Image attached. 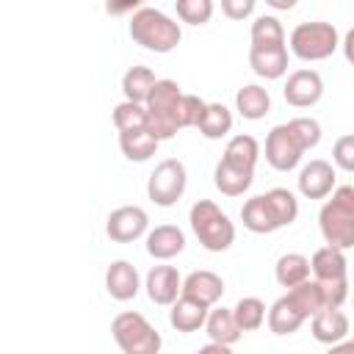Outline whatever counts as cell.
<instances>
[{
    "label": "cell",
    "mask_w": 354,
    "mask_h": 354,
    "mask_svg": "<svg viewBox=\"0 0 354 354\" xmlns=\"http://www.w3.org/2000/svg\"><path fill=\"white\" fill-rule=\"evenodd\" d=\"M318 227L329 246H337L343 252L354 246V188L351 185L332 188V199L318 213Z\"/></svg>",
    "instance_id": "cell-1"
},
{
    "label": "cell",
    "mask_w": 354,
    "mask_h": 354,
    "mask_svg": "<svg viewBox=\"0 0 354 354\" xmlns=\"http://www.w3.org/2000/svg\"><path fill=\"white\" fill-rule=\"evenodd\" d=\"M130 36H133L136 44H141L149 53H171L180 44L183 30L163 11H158V8H138L133 14V19H130Z\"/></svg>",
    "instance_id": "cell-2"
},
{
    "label": "cell",
    "mask_w": 354,
    "mask_h": 354,
    "mask_svg": "<svg viewBox=\"0 0 354 354\" xmlns=\"http://www.w3.org/2000/svg\"><path fill=\"white\" fill-rule=\"evenodd\" d=\"M191 230L196 235V241L207 249V252H227L235 241V224L230 221V216L210 199H199L191 213H188Z\"/></svg>",
    "instance_id": "cell-3"
},
{
    "label": "cell",
    "mask_w": 354,
    "mask_h": 354,
    "mask_svg": "<svg viewBox=\"0 0 354 354\" xmlns=\"http://www.w3.org/2000/svg\"><path fill=\"white\" fill-rule=\"evenodd\" d=\"M113 340L124 354H158L163 340L141 313H119L111 324Z\"/></svg>",
    "instance_id": "cell-4"
},
{
    "label": "cell",
    "mask_w": 354,
    "mask_h": 354,
    "mask_svg": "<svg viewBox=\"0 0 354 354\" xmlns=\"http://www.w3.org/2000/svg\"><path fill=\"white\" fill-rule=\"evenodd\" d=\"M337 44V28L332 22H301L290 30V53L299 61H324Z\"/></svg>",
    "instance_id": "cell-5"
},
{
    "label": "cell",
    "mask_w": 354,
    "mask_h": 354,
    "mask_svg": "<svg viewBox=\"0 0 354 354\" xmlns=\"http://www.w3.org/2000/svg\"><path fill=\"white\" fill-rule=\"evenodd\" d=\"M185 183H188V174H185V166L183 160L177 158H166L155 166V171L149 174L147 180V194L155 205L160 207H171L180 202V196L185 194Z\"/></svg>",
    "instance_id": "cell-6"
},
{
    "label": "cell",
    "mask_w": 354,
    "mask_h": 354,
    "mask_svg": "<svg viewBox=\"0 0 354 354\" xmlns=\"http://www.w3.org/2000/svg\"><path fill=\"white\" fill-rule=\"evenodd\" d=\"M147 230H149V216L138 205H122V207H116L108 216V224H105L108 238L116 241V243H133L141 235H147Z\"/></svg>",
    "instance_id": "cell-7"
},
{
    "label": "cell",
    "mask_w": 354,
    "mask_h": 354,
    "mask_svg": "<svg viewBox=\"0 0 354 354\" xmlns=\"http://www.w3.org/2000/svg\"><path fill=\"white\" fill-rule=\"evenodd\" d=\"M282 94H285V102L293 108H313L324 94V80L315 69H296L288 75Z\"/></svg>",
    "instance_id": "cell-8"
},
{
    "label": "cell",
    "mask_w": 354,
    "mask_h": 354,
    "mask_svg": "<svg viewBox=\"0 0 354 354\" xmlns=\"http://www.w3.org/2000/svg\"><path fill=\"white\" fill-rule=\"evenodd\" d=\"M301 149L299 144L293 141V136L288 133V124H277L268 136H266V160L271 169L277 171H290L299 166L301 160Z\"/></svg>",
    "instance_id": "cell-9"
},
{
    "label": "cell",
    "mask_w": 354,
    "mask_h": 354,
    "mask_svg": "<svg viewBox=\"0 0 354 354\" xmlns=\"http://www.w3.org/2000/svg\"><path fill=\"white\" fill-rule=\"evenodd\" d=\"M332 188H335V166L332 163L315 158L307 166H301V171H299V191H301V196L324 199V196L332 194Z\"/></svg>",
    "instance_id": "cell-10"
},
{
    "label": "cell",
    "mask_w": 354,
    "mask_h": 354,
    "mask_svg": "<svg viewBox=\"0 0 354 354\" xmlns=\"http://www.w3.org/2000/svg\"><path fill=\"white\" fill-rule=\"evenodd\" d=\"M288 64H290V55H288V47L285 44H277V47H249V66L254 75L266 77V80H277L288 72Z\"/></svg>",
    "instance_id": "cell-11"
},
{
    "label": "cell",
    "mask_w": 354,
    "mask_h": 354,
    "mask_svg": "<svg viewBox=\"0 0 354 354\" xmlns=\"http://www.w3.org/2000/svg\"><path fill=\"white\" fill-rule=\"evenodd\" d=\"M138 288H141V279H138V271H136L133 263L113 260L108 266V271H105V290L111 293V299L130 301V299H136Z\"/></svg>",
    "instance_id": "cell-12"
},
{
    "label": "cell",
    "mask_w": 354,
    "mask_h": 354,
    "mask_svg": "<svg viewBox=\"0 0 354 354\" xmlns=\"http://www.w3.org/2000/svg\"><path fill=\"white\" fill-rule=\"evenodd\" d=\"M310 329L318 343H340L348 335V315L340 307H324L315 315H310Z\"/></svg>",
    "instance_id": "cell-13"
},
{
    "label": "cell",
    "mask_w": 354,
    "mask_h": 354,
    "mask_svg": "<svg viewBox=\"0 0 354 354\" xmlns=\"http://www.w3.org/2000/svg\"><path fill=\"white\" fill-rule=\"evenodd\" d=\"M180 285H183V277L174 266H155L144 282L147 296L155 304H171L180 296Z\"/></svg>",
    "instance_id": "cell-14"
},
{
    "label": "cell",
    "mask_w": 354,
    "mask_h": 354,
    "mask_svg": "<svg viewBox=\"0 0 354 354\" xmlns=\"http://www.w3.org/2000/svg\"><path fill=\"white\" fill-rule=\"evenodd\" d=\"M180 293L213 307L221 296H224V279L216 274V271H191L183 285H180Z\"/></svg>",
    "instance_id": "cell-15"
},
{
    "label": "cell",
    "mask_w": 354,
    "mask_h": 354,
    "mask_svg": "<svg viewBox=\"0 0 354 354\" xmlns=\"http://www.w3.org/2000/svg\"><path fill=\"white\" fill-rule=\"evenodd\" d=\"M207 304L180 293L174 301H171V313H169V324L177 329V332H196L205 326V318H207Z\"/></svg>",
    "instance_id": "cell-16"
},
{
    "label": "cell",
    "mask_w": 354,
    "mask_h": 354,
    "mask_svg": "<svg viewBox=\"0 0 354 354\" xmlns=\"http://www.w3.org/2000/svg\"><path fill=\"white\" fill-rule=\"evenodd\" d=\"M185 249V235L174 224H160L147 232V252L155 260H171Z\"/></svg>",
    "instance_id": "cell-17"
},
{
    "label": "cell",
    "mask_w": 354,
    "mask_h": 354,
    "mask_svg": "<svg viewBox=\"0 0 354 354\" xmlns=\"http://www.w3.org/2000/svg\"><path fill=\"white\" fill-rule=\"evenodd\" d=\"M241 221H243V227H246L249 232H257V235H268V232L279 230V221H277V216H274V210H271L266 194L252 196V199L243 202V207H241Z\"/></svg>",
    "instance_id": "cell-18"
},
{
    "label": "cell",
    "mask_w": 354,
    "mask_h": 354,
    "mask_svg": "<svg viewBox=\"0 0 354 354\" xmlns=\"http://www.w3.org/2000/svg\"><path fill=\"white\" fill-rule=\"evenodd\" d=\"M158 138L147 130V127H136V130H122L119 133V147H122V155L127 160H136V163H144L149 160L155 152H158Z\"/></svg>",
    "instance_id": "cell-19"
},
{
    "label": "cell",
    "mask_w": 354,
    "mask_h": 354,
    "mask_svg": "<svg viewBox=\"0 0 354 354\" xmlns=\"http://www.w3.org/2000/svg\"><path fill=\"white\" fill-rule=\"evenodd\" d=\"M310 271L315 274V279H340L348 271V260H346L343 249L326 243V246H321V249L313 252Z\"/></svg>",
    "instance_id": "cell-20"
},
{
    "label": "cell",
    "mask_w": 354,
    "mask_h": 354,
    "mask_svg": "<svg viewBox=\"0 0 354 354\" xmlns=\"http://www.w3.org/2000/svg\"><path fill=\"white\" fill-rule=\"evenodd\" d=\"M205 332H207V337L210 340H216V343H224V346H235L238 340H241V326L235 324V318H232V310H227V307H216V310H207V318H205Z\"/></svg>",
    "instance_id": "cell-21"
},
{
    "label": "cell",
    "mask_w": 354,
    "mask_h": 354,
    "mask_svg": "<svg viewBox=\"0 0 354 354\" xmlns=\"http://www.w3.org/2000/svg\"><path fill=\"white\" fill-rule=\"evenodd\" d=\"M254 180V171L252 169H238L227 160H218L216 163V171H213V183L216 188L224 194V196H241L243 191H249Z\"/></svg>",
    "instance_id": "cell-22"
},
{
    "label": "cell",
    "mask_w": 354,
    "mask_h": 354,
    "mask_svg": "<svg viewBox=\"0 0 354 354\" xmlns=\"http://www.w3.org/2000/svg\"><path fill=\"white\" fill-rule=\"evenodd\" d=\"M235 108H238V113H241L243 119L257 122V119H263V116L271 111V97H268V91H266L263 86L249 83V86L238 88V94H235Z\"/></svg>",
    "instance_id": "cell-23"
},
{
    "label": "cell",
    "mask_w": 354,
    "mask_h": 354,
    "mask_svg": "<svg viewBox=\"0 0 354 354\" xmlns=\"http://www.w3.org/2000/svg\"><path fill=\"white\" fill-rule=\"evenodd\" d=\"M304 321H307V318H304V315L299 313V307L288 299V293L279 296V299L271 304V310H268V329H271L274 335H293Z\"/></svg>",
    "instance_id": "cell-24"
},
{
    "label": "cell",
    "mask_w": 354,
    "mask_h": 354,
    "mask_svg": "<svg viewBox=\"0 0 354 354\" xmlns=\"http://www.w3.org/2000/svg\"><path fill=\"white\" fill-rule=\"evenodd\" d=\"M196 127H199V133H202L205 138H210V141L224 138V136L232 130V113H230V108L221 105V102H207L205 111H202V116H199V122H196Z\"/></svg>",
    "instance_id": "cell-25"
},
{
    "label": "cell",
    "mask_w": 354,
    "mask_h": 354,
    "mask_svg": "<svg viewBox=\"0 0 354 354\" xmlns=\"http://www.w3.org/2000/svg\"><path fill=\"white\" fill-rule=\"evenodd\" d=\"M257 158H260V144H257V138L241 133V136H232V138L227 141L221 160H227V163H232V166H238V169H252V171H254Z\"/></svg>",
    "instance_id": "cell-26"
},
{
    "label": "cell",
    "mask_w": 354,
    "mask_h": 354,
    "mask_svg": "<svg viewBox=\"0 0 354 354\" xmlns=\"http://www.w3.org/2000/svg\"><path fill=\"white\" fill-rule=\"evenodd\" d=\"M155 72L149 69V66H130L127 72H124V77H122V94H124V100H130V102H147V97H149V91H152V86H155Z\"/></svg>",
    "instance_id": "cell-27"
},
{
    "label": "cell",
    "mask_w": 354,
    "mask_h": 354,
    "mask_svg": "<svg viewBox=\"0 0 354 354\" xmlns=\"http://www.w3.org/2000/svg\"><path fill=\"white\" fill-rule=\"evenodd\" d=\"M274 277H277V282L282 288H293V285H299V282H304L310 277V260L304 254H299V252H288V254H282L277 260Z\"/></svg>",
    "instance_id": "cell-28"
},
{
    "label": "cell",
    "mask_w": 354,
    "mask_h": 354,
    "mask_svg": "<svg viewBox=\"0 0 354 354\" xmlns=\"http://www.w3.org/2000/svg\"><path fill=\"white\" fill-rule=\"evenodd\" d=\"M288 299L299 307V313L304 315V318H310V315H315L321 307H324V301H321V288H318V282L315 279H304V282H299V285H293V288H288Z\"/></svg>",
    "instance_id": "cell-29"
},
{
    "label": "cell",
    "mask_w": 354,
    "mask_h": 354,
    "mask_svg": "<svg viewBox=\"0 0 354 354\" xmlns=\"http://www.w3.org/2000/svg\"><path fill=\"white\" fill-rule=\"evenodd\" d=\"M232 318L241 326V332H254L263 326L266 321V304L257 296H243L238 299V304L232 307Z\"/></svg>",
    "instance_id": "cell-30"
},
{
    "label": "cell",
    "mask_w": 354,
    "mask_h": 354,
    "mask_svg": "<svg viewBox=\"0 0 354 354\" xmlns=\"http://www.w3.org/2000/svg\"><path fill=\"white\" fill-rule=\"evenodd\" d=\"M266 199H268V205H271L279 227H290L296 221V216H299V199L293 196V191H288V188H271V191H266Z\"/></svg>",
    "instance_id": "cell-31"
},
{
    "label": "cell",
    "mask_w": 354,
    "mask_h": 354,
    "mask_svg": "<svg viewBox=\"0 0 354 354\" xmlns=\"http://www.w3.org/2000/svg\"><path fill=\"white\" fill-rule=\"evenodd\" d=\"M252 44L254 47H277L285 44V28L277 17H257L252 22Z\"/></svg>",
    "instance_id": "cell-32"
},
{
    "label": "cell",
    "mask_w": 354,
    "mask_h": 354,
    "mask_svg": "<svg viewBox=\"0 0 354 354\" xmlns=\"http://www.w3.org/2000/svg\"><path fill=\"white\" fill-rule=\"evenodd\" d=\"M288 133L293 136V141L299 144L301 152L318 147V141H321V124H318L315 119H310V116H296V119H290V122H288Z\"/></svg>",
    "instance_id": "cell-33"
},
{
    "label": "cell",
    "mask_w": 354,
    "mask_h": 354,
    "mask_svg": "<svg viewBox=\"0 0 354 354\" xmlns=\"http://www.w3.org/2000/svg\"><path fill=\"white\" fill-rule=\"evenodd\" d=\"M205 105H207V102L199 100L196 94H180V100H177V105H174V124H177V130H183V127H196V122H199Z\"/></svg>",
    "instance_id": "cell-34"
},
{
    "label": "cell",
    "mask_w": 354,
    "mask_h": 354,
    "mask_svg": "<svg viewBox=\"0 0 354 354\" xmlns=\"http://www.w3.org/2000/svg\"><path fill=\"white\" fill-rule=\"evenodd\" d=\"M113 124H116L119 133H122V130L144 127V124H147V108H144L141 102L124 100V102H119V105L113 108Z\"/></svg>",
    "instance_id": "cell-35"
},
{
    "label": "cell",
    "mask_w": 354,
    "mask_h": 354,
    "mask_svg": "<svg viewBox=\"0 0 354 354\" xmlns=\"http://www.w3.org/2000/svg\"><path fill=\"white\" fill-rule=\"evenodd\" d=\"M174 8L188 25H205L213 17V0H174Z\"/></svg>",
    "instance_id": "cell-36"
},
{
    "label": "cell",
    "mask_w": 354,
    "mask_h": 354,
    "mask_svg": "<svg viewBox=\"0 0 354 354\" xmlns=\"http://www.w3.org/2000/svg\"><path fill=\"white\" fill-rule=\"evenodd\" d=\"M315 282L321 288L324 307H343L346 304V299H348V277H340V279H315Z\"/></svg>",
    "instance_id": "cell-37"
},
{
    "label": "cell",
    "mask_w": 354,
    "mask_h": 354,
    "mask_svg": "<svg viewBox=\"0 0 354 354\" xmlns=\"http://www.w3.org/2000/svg\"><path fill=\"white\" fill-rule=\"evenodd\" d=\"M332 160H335L337 169L354 171V136H351V133H346V136H340V138L335 141V147H332Z\"/></svg>",
    "instance_id": "cell-38"
},
{
    "label": "cell",
    "mask_w": 354,
    "mask_h": 354,
    "mask_svg": "<svg viewBox=\"0 0 354 354\" xmlns=\"http://www.w3.org/2000/svg\"><path fill=\"white\" fill-rule=\"evenodd\" d=\"M254 3L257 0H221V11L230 19H246V17H252Z\"/></svg>",
    "instance_id": "cell-39"
},
{
    "label": "cell",
    "mask_w": 354,
    "mask_h": 354,
    "mask_svg": "<svg viewBox=\"0 0 354 354\" xmlns=\"http://www.w3.org/2000/svg\"><path fill=\"white\" fill-rule=\"evenodd\" d=\"M138 3L141 0H105V11L113 14V17H122V14L133 11V8H138Z\"/></svg>",
    "instance_id": "cell-40"
},
{
    "label": "cell",
    "mask_w": 354,
    "mask_h": 354,
    "mask_svg": "<svg viewBox=\"0 0 354 354\" xmlns=\"http://www.w3.org/2000/svg\"><path fill=\"white\" fill-rule=\"evenodd\" d=\"M202 354H230V346H224V343H216V340H210L205 348H202Z\"/></svg>",
    "instance_id": "cell-41"
},
{
    "label": "cell",
    "mask_w": 354,
    "mask_h": 354,
    "mask_svg": "<svg viewBox=\"0 0 354 354\" xmlns=\"http://www.w3.org/2000/svg\"><path fill=\"white\" fill-rule=\"evenodd\" d=\"M299 0H266V6H271V8H277V11H288V8H293Z\"/></svg>",
    "instance_id": "cell-42"
}]
</instances>
